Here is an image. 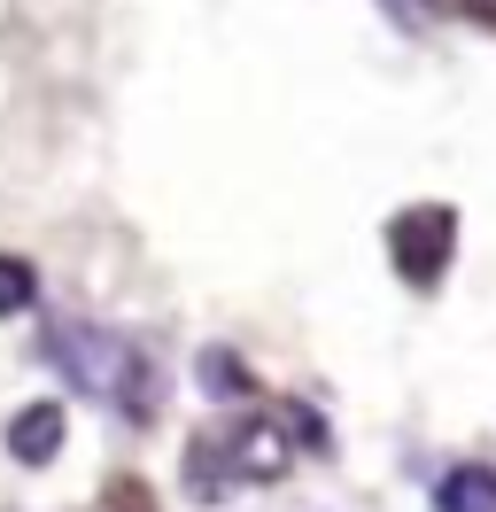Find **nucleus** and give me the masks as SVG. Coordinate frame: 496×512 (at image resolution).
I'll return each mask as SVG.
<instances>
[{"label": "nucleus", "mask_w": 496, "mask_h": 512, "mask_svg": "<svg viewBox=\"0 0 496 512\" xmlns=\"http://www.w3.org/2000/svg\"><path fill=\"white\" fill-rule=\"evenodd\" d=\"M39 357L55 365L62 381L78 388V396H93L101 412L117 419H155V404H163V373H155V357L132 342V334H117V326H93V319H55L47 334H39Z\"/></svg>", "instance_id": "f257e3e1"}, {"label": "nucleus", "mask_w": 496, "mask_h": 512, "mask_svg": "<svg viewBox=\"0 0 496 512\" xmlns=\"http://www.w3.org/2000/svg\"><path fill=\"white\" fill-rule=\"evenodd\" d=\"M465 8H473V16H481V24H496V0H465Z\"/></svg>", "instance_id": "0eeeda50"}, {"label": "nucleus", "mask_w": 496, "mask_h": 512, "mask_svg": "<svg viewBox=\"0 0 496 512\" xmlns=\"http://www.w3.org/2000/svg\"><path fill=\"white\" fill-rule=\"evenodd\" d=\"M39 303V280H31L24 256H0V319H16V311H31Z\"/></svg>", "instance_id": "39448f33"}, {"label": "nucleus", "mask_w": 496, "mask_h": 512, "mask_svg": "<svg viewBox=\"0 0 496 512\" xmlns=\"http://www.w3.org/2000/svg\"><path fill=\"white\" fill-rule=\"evenodd\" d=\"M202 373H210V396H225V404H233V396H248V388H256V381H248V373H241V365H233V357H225V350H210V357H202Z\"/></svg>", "instance_id": "423d86ee"}, {"label": "nucleus", "mask_w": 496, "mask_h": 512, "mask_svg": "<svg viewBox=\"0 0 496 512\" xmlns=\"http://www.w3.org/2000/svg\"><path fill=\"white\" fill-rule=\"evenodd\" d=\"M62 435H70L62 396H31V404H16V412H8V427H0V443H8V458H16V466H47V458L62 450Z\"/></svg>", "instance_id": "7ed1b4c3"}, {"label": "nucleus", "mask_w": 496, "mask_h": 512, "mask_svg": "<svg viewBox=\"0 0 496 512\" xmlns=\"http://www.w3.org/2000/svg\"><path fill=\"white\" fill-rule=\"evenodd\" d=\"M434 512H496V466L481 458H458L434 474Z\"/></svg>", "instance_id": "20e7f679"}, {"label": "nucleus", "mask_w": 496, "mask_h": 512, "mask_svg": "<svg viewBox=\"0 0 496 512\" xmlns=\"http://www.w3.org/2000/svg\"><path fill=\"white\" fill-rule=\"evenodd\" d=\"M450 241H458V218H450L442 202H419V210H403V218L388 225V256L403 264L411 288H434V280L450 272Z\"/></svg>", "instance_id": "f03ea898"}]
</instances>
